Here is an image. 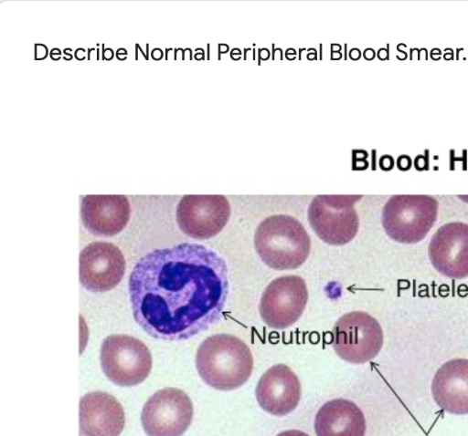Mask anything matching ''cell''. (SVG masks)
<instances>
[{"instance_id":"7","label":"cell","mask_w":468,"mask_h":436,"mask_svg":"<svg viewBox=\"0 0 468 436\" xmlns=\"http://www.w3.org/2000/svg\"><path fill=\"white\" fill-rule=\"evenodd\" d=\"M383 339L378 321L364 311L343 315L333 327L334 350L340 358L352 364H364L376 358Z\"/></svg>"},{"instance_id":"10","label":"cell","mask_w":468,"mask_h":436,"mask_svg":"<svg viewBox=\"0 0 468 436\" xmlns=\"http://www.w3.org/2000/svg\"><path fill=\"white\" fill-rule=\"evenodd\" d=\"M230 204L223 195H185L176 207L179 228L191 238L214 237L227 224Z\"/></svg>"},{"instance_id":"13","label":"cell","mask_w":468,"mask_h":436,"mask_svg":"<svg viewBox=\"0 0 468 436\" xmlns=\"http://www.w3.org/2000/svg\"><path fill=\"white\" fill-rule=\"evenodd\" d=\"M301 394L298 377L284 364L269 368L260 378L255 389L260 407L274 416H285L294 410Z\"/></svg>"},{"instance_id":"9","label":"cell","mask_w":468,"mask_h":436,"mask_svg":"<svg viewBox=\"0 0 468 436\" xmlns=\"http://www.w3.org/2000/svg\"><path fill=\"white\" fill-rule=\"evenodd\" d=\"M193 414V404L186 392L176 388H165L147 400L141 420L148 436H182Z\"/></svg>"},{"instance_id":"21","label":"cell","mask_w":468,"mask_h":436,"mask_svg":"<svg viewBox=\"0 0 468 436\" xmlns=\"http://www.w3.org/2000/svg\"><path fill=\"white\" fill-rule=\"evenodd\" d=\"M80 436H84V435L80 432Z\"/></svg>"},{"instance_id":"12","label":"cell","mask_w":468,"mask_h":436,"mask_svg":"<svg viewBox=\"0 0 468 436\" xmlns=\"http://www.w3.org/2000/svg\"><path fill=\"white\" fill-rule=\"evenodd\" d=\"M428 254L441 275L461 279L468 276V224L452 222L441 225L431 237Z\"/></svg>"},{"instance_id":"15","label":"cell","mask_w":468,"mask_h":436,"mask_svg":"<svg viewBox=\"0 0 468 436\" xmlns=\"http://www.w3.org/2000/svg\"><path fill=\"white\" fill-rule=\"evenodd\" d=\"M131 213L124 195H86L80 206L85 228L98 236H112L126 226Z\"/></svg>"},{"instance_id":"16","label":"cell","mask_w":468,"mask_h":436,"mask_svg":"<svg viewBox=\"0 0 468 436\" xmlns=\"http://www.w3.org/2000/svg\"><path fill=\"white\" fill-rule=\"evenodd\" d=\"M431 395L439 408L455 414H468V359L452 358L443 363L431 381Z\"/></svg>"},{"instance_id":"20","label":"cell","mask_w":468,"mask_h":436,"mask_svg":"<svg viewBox=\"0 0 468 436\" xmlns=\"http://www.w3.org/2000/svg\"><path fill=\"white\" fill-rule=\"evenodd\" d=\"M382 161H385V164L382 165V168L386 169V165L388 164V169L392 168L393 159L392 157L386 155L381 158Z\"/></svg>"},{"instance_id":"18","label":"cell","mask_w":468,"mask_h":436,"mask_svg":"<svg viewBox=\"0 0 468 436\" xmlns=\"http://www.w3.org/2000/svg\"><path fill=\"white\" fill-rule=\"evenodd\" d=\"M397 163L399 169L408 170L410 167V158L407 155L399 156Z\"/></svg>"},{"instance_id":"3","label":"cell","mask_w":468,"mask_h":436,"mask_svg":"<svg viewBox=\"0 0 468 436\" xmlns=\"http://www.w3.org/2000/svg\"><path fill=\"white\" fill-rule=\"evenodd\" d=\"M254 247L262 262L274 270L300 267L308 258L311 239L303 225L287 214H274L256 228Z\"/></svg>"},{"instance_id":"8","label":"cell","mask_w":468,"mask_h":436,"mask_svg":"<svg viewBox=\"0 0 468 436\" xmlns=\"http://www.w3.org/2000/svg\"><path fill=\"white\" fill-rule=\"evenodd\" d=\"M307 300L308 291L303 277L280 276L265 287L259 305L260 316L269 327L285 329L301 317Z\"/></svg>"},{"instance_id":"19","label":"cell","mask_w":468,"mask_h":436,"mask_svg":"<svg viewBox=\"0 0 468 436\" xmlns=\"http://www.w3.org/2000/svg\"><path fill=\"white\" fill-rule=\"evenodd\" d=\"M276 436H310L299 430H287L278 433Z\"/></svg>"},{"instance_id":"6","label":"cell","mask_w":468,"mask_h":436,"mask_svg":"<svg viewBox=\"0 0 468 436\" xmlns=\"http://www.w3.org/2000/svg\"><path fill=\"white\" fill-rule=\"evenodd\" d=\"M100 360L106 377L122 387L143 382L152 369V356L146 345L128 335L107 337L101 347Z\"/></svg>"},{"instance_id":"11","label":"cell","mask_w":468,"mask_h":436,"mask_svg":"<svg viewBox=\"0 0 468 436\" xmlns=\"http://www.w3.org/2000/svg\"><path fill=\"white\" fill-rule=\"evenodd\" d=\"M124 270V257L121 250L111 243H90L80 254V283L89 291L112 290L121 282Z\"/></svg>"},{"instance_id":"14","label":"cell","mask_w":468,"mask_h":436,"mask_svg":"<svg viewBox=\"0 0 468 436\" xmlns=\"http://www.w3.org/2000/svg\"><path fill=\"white\" fill-rule=\"evenodd\" d=\"M125 416L120 402L111 394L94 391L80 400V427L84 436H119Z\"/></svg>"},{"instance_id":"5","label":"cell","mask_w":468,"mask_h":436,"mask_svg":"<svg viewBox=\"0 0 468 436\" xmlns=\"http://www.w3.org/2000/svg\"><path fill=\"white\" fill-rule=\"evenodd\" d=\"M361 195H317L311 202L307 217L316 235L331 245L351 242L359 228L355 203Z\"/></svg>"},{"instance_id":"1","label":"cell","mask_w":468,"mask_h":436,"mask_svg":"<svg viewBox=\"0 0 468 436\" xmlns=\"http://www.w3.org/2000/svg\"><path fill=\"white\" fill-rule=\"evenodd\" d=\"M135 322L151 337L184 340L216 324L229 293L225 260L193 243L154 249L129 276Z\"/></svg>"},{"instance_id":"17","label":"cell","mask_w":468,"mask_h":436,"mask_svg":"<svg viewBox=\"0 0 468 436\" xmlns=\"http://www.w3.org/2000/svg\"><path fill=\"white\" fill-rule=\"evenodd\" d=\"M366 419L353 401L334 399L324 403L314 419L317 436H365Z\"/></svg>"},{"instance_id":"4","label":"cell","mask_w":468,"mask_h":436,"mask_svg":"<svg viewBox=\"0 0 468 436\" xmlns=\"http://www.w3.org/2000/svg\"><path fill=\"white\" fill-rule=\"evenodd\" d=\"M438 202L430 195H393L385 203L381 222L386 234L401 244L421 241L433 226Z\"/></svg>"},{"instance_id":"2","label":"cell","mask_w":468,"mask_h":436,"mask_svg":"<svg viewBox=\"0 0 468 436\" xmlns=\"http://www.w3.org/2000/svg\"><path fill=\"white\" fill-rule=\"evenodd\" d=\"M196 367L208 386L218 390H232L241 387L250 377L253 356L239 337L216 334L199 345Z\"/></svg>"}]
</instances>
